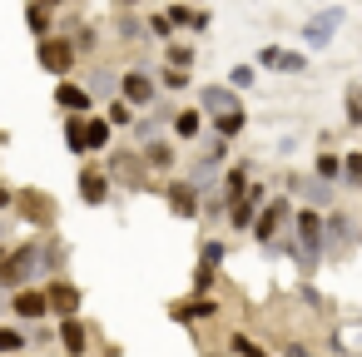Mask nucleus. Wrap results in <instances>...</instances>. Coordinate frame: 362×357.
Masks as SVG:
<instances>
[{
	"mask_svg": "<svg viewBox=\"0 0 362 357\" xmlns=\"http://www.w3.org/2000/svg\"><path fill=\"white\" fill-rule=\"evenodd\" d=\"M35 268H40V243H21V248L6 258V268H0V283H6V288H21Z\"/></svg>",
	"mask_w": 362,
	"mask_h": 357,
	"instance_id": "nucleus-1",
	"label": "nucleus"
},
{
	"mask_svg": "<svg viewBox=\"0 0 362 357\" xmlns=\"http://www.w3.org/2000/svg\"><path fill=\"white\" fill-rule=\"evenodd\" d=\"M317 248H322V223H317V213H298V258L303 263H313L317 258Z\"/></svg>",
	"mask_w": 362,
	"mask_h": 357,
	"instance_id": "nucleus-2",
	"label": "nucleus"
},
{
	"mask_svg": "<svg viewBox=\"0 0 362 357\" xmlns=\"http://www.w3.org/2000/svg\"><path fill=\"white\" fill-rule=\"evenodd\" d=\"M199 105L214 115V119H228V115H243L238 110V100H233V90H223V85H209V90H199Z\"/></svg>",
	"mask_w": 362,
	"mask_h": 357,
	"instance_id": "nucleus-3",
	"label": "nucleus"
},
{
	"mask_svg": "<svg viewBox=\"0 0 362 357\" xmlns=\"http://www.w3.org/2000/svg\"><path fill=\"white\" fill-rule=\"evenodd\" d=\"M337 25H342V11H322L317 21L303 25V45H327V40L337 35Z\"/></svg>",
	"mask_w": 362,
	"mask_h": 357,
	"instance_id": "nucleus-4",
	"label": "nucleus"
},
{
	"mask_svg": "<svg viewBox=\"0 0 362 357\" xmlns=\"http://www.w3.org/2000/svg\"><path fill=\"white\" fill-rule=\"evenodd\" d=\"M40 65H45L50 75H65V70L75 65V50H70L65 40H45V45H40Z\"/></svg>",
	"mask_w": 362,
	"mask_h": 357,
	"instance_id": "nucleus-5",
	"label": "nucleus"
},
{
	"mask_svg": "<svg viewBox=\"0 0 362 357\" xmlns=\"http://www.w3.org/2000/svg\"><path fill=\"white\" fill-rule=\"evenodd\" d=\"M45 312H50V293H35V288L16 293V317H45Z\"/></svg>",
	"mask_w": 362,
	"mask_h": 357,
	"instance_id": "nucleus-6",
	"label": "nucleus"
},
{
	"mask_svg": "<svg viewBox=\"0 0 362 357\" xmlns=\"http://www.w3.org/2000/svg\"><path fill=\"white\" fill-rule=\"evenodd\" d=\"M263 65H268V70H283V75H298L308 60L293 55V50H278V45H273V50H263Z\"/></svg>",
	"mask_w": 362,
	"mask_h": 357,
	"instance_id": "nucleus-7",
	"label": "nucleus"
},
{
	"mask_svg": "<svg viewBox=\"0 0 362 357\" xmlns=\"http://www.w3.org/2000/svg\"><path fill=\"white\" fill-rule=\"evenodd\" d=\"M124 100L129 105H149L154 100V80L149 75H124Z\"/></svg>",
	"mask_w": 362,
	"mask_h": 357,
	"instance_id": "nucleus-8",
	"label": "nucleus"
},
{
	"mask_svg": "<svg viewBox=\"0 0 362 357\" xmlns=\"http://www.w3.org/2000/svg\"><path fill=\"white\" fill-rule=\"evenodd\" d=\"M60 342H65L70 357H80V352H85V327H80L75 317H65V322H60Z\"/></svg>",
	"mask_w": 362,
	"mask_h": 357,
	"instance_id": "nucleus-9",
	"label": "nucleus"
},
{
	"mask_svg": "<svg viewBox=\"0 0 362 357\" xmlns=\"http://www.w3.org/2000/svg\"><path fill=\"white\" fill-rule=\"evenodd\" d=\"M253 209H258V194H238L233 209H228V218H233L238 228H248V223H253Z\"/></svg>",
	"mask_w": 362,
	"mask_h": 357,
	"instance_id": "nucleus-10",
	"label": "nucleus"
},
{
	"mask_svg": "<svg viewBox=\"0 0 362 357\" xmlns=\"http://www.w3.org/2000/svg\"><path fill=\"white\" fill-rule=\"evenodd\" d=\"M50 308H60V312L70 317V312L80 308V293H75L70 283H55V288H50Z\"/></svg>",
	"mask_w": 362,
	"mask_h": 357,
	"instance_id": "nucleus-11",
	"label": "nucleus"
},
{
	"mask_svg": "<svg viewBox=\"0 0 362 357\" xmlns=\"http://www.w3.org/2000/svg\"><path fill=\"white\" fill-rule=\"evenodd\" d=\"M55 100H60L65 110H80V115L90 110V95H85V90H75V85H60V95H55Z\"/></svg>",
	"mask_w": 362,
	"mask_h": 357,
	"instance_id": "nucleus-12",
	"label": "nucleus"
},
{
	"mask_svg": "<svg viewBox=\"0 0 362 357\" xmlns=\"http://www.w3.org/2000/svg\"><path fill=\"white\" fill-rule=\"evenodd\" d=\"M85 134H90V149H105L110 144V119H85Z\"/></svg>",
	"mask_w": 362,
	"mask_h": 357,
	"instance_id": "nucleus-13",
	"label": "nucleus"
},
{
	"mask_svg": "<svg viewBox=\"0 0 362 357\" xmlns=\"http://www.w3.org/2000/svg\"><path fill=\"white\" fill-rule=\"evenodd\" d=\"M65 144H70L75 154H85V149H90V134H85V124H80V119H70V129H65Z\"/></svg>",
	"mask_w": 362,
	"mask_h": 357,
	"instance_id": "nucleus-14",
	"label": "nucleus"
},
{
	"mask_svg": "<svg viewBox=\"0 0 362 357\" xmlns=\"http://www.w3.org/2000/svg\"><path fill=\"white\" fill-rule=\"evenodd\" d=\"M80 189H85V199H90V204H105V174H85V179H80Z\"/></svg>",
	"mask_w": 362,
	"mask_h": 357,
	"instance_id": "nucleus-15",
	"label": "nucleus"
},
{
	"mask_svg": "<svg viewBox=\"0 0 362 357\" xmlns=\"http://www.w3.org/2000/svg\"><path fill=\"white\" fill-rule=\"evenodd\" d=\"M209 312H214V303H179V308H174L179 322H194V317H209Z\"/></svg>",
	"mask_w": 362,
	"mask_h": 357,
	"instance_id": "nucleus-16",
	"label": "nucleus"
},
{
	"mask_svg": "<svg viewBox=\"0 0 362 357\" xmlns=\"http://www.w3.org/2000/svg\"><path fill=\"white\" fill-rule=\"evenodd\" d=\"M199 124H204V119H199V110H184V115H179V124H174V129H179V134H184V139H194V134H199Z\"/></svg>",
	"mask_w": 362,
	"mask_h": 357,
	"instance_id": "nucleus-17",
	"label": "nucleus"
},
{
	"mask_svg": "<svg viewBox=\"0 0 362 357\" xmlns=\"http://www.w3.org/2000/svg\"><path fill=\"white\" fill-rule=\"evenodd\" d=\"M169 199H174V209H179V213H194V189H189V184H174V194H169Z\"/></svg>",
	"mask_w": 362,
	"mask_h": 357,
	"instance_id": "nucleus-18",
	"label": "nucleus"
},
{
	"mask_svg": "<svg viewBox=\"0 0 362 357\" xmlns=\"http://www.w3.org/2000/svg\"><path fill=\"white\" fill-rule=\"evenodd\" d=\"M278 218H283V204H273L263 218H258V238H273V228H278Z\"/></svg>",
	"mask_w": 362,
	"mask_h": 357,
	"instance_id": "nucleus-19",
	"label": "nucleus"
},
{
	"mask_svg": "<svg viewBox=\"0 0 362 357\" xmlns=\"http://www.w3.org/2000/svg\"><path fill=\"white\" fill-rule=\"evenodd\" d=\"M233 352H238V357H268V352H263L253 337H243V332H233Z\"/></svg>",
	"mask_w": 362,
	"mask_h": 357,
	"instance_id": "nucleus-20",
	"label": "nucleus"
},
{
	"mask_svg": "<svg viewBox=\"0 0 362 357\" xmlns=\"http://www.w3.org/2000/svg\"><path fill=\"white\" fill-rule=\"evenodd\" d=\"M110 124H119V129H124V124H134V115H129V100H115V105H110Z\"/></svg>",
	"mask_w": 362,
	"mask_h": 357,
	"instance_id": "nucleus-21",
	"label": "nucleus"
},
{
	"mask_svg": "<svg viewBox=\"0 0 362 357\" xmlns=\"http://www.w3.org/2000/svg\"><path fill=\"white\" fill-rule=\"evenodd\" d=\"M149 159H154L159 169H169V164H174V149H169V144H154V149H149Z\"/></svg>",
	"mask_w": 362,
	"mask_h": 357,
	"instance_id": "nucleus-22",
	"label": "nucleus"
},
{
	"mask_svg": "<svg viewBox=\"0 0 362 357\" xmlns=\"http://www.w3.org/2000/svg\"><path fill=\"white\" fill-rule=\"evenodd\" d=\"M342 164H347V179H352V184H362V154H347Z\"/></svg>",
	"mask_w": 362,
	"mask_h": 357,
	"instance_id": "nucleus-23",
	"label": "nucleus"
},
{
	"mask_svg": "<svg viewBox=\"0 0 362 357\" xmlns=\"http://www.w3.org/2000/svg\"><path fill=\"white\" fill-rule=\"evenodd\" d=\"M21 342H25V337H21V332H16V327H6V332H0V347H6V352H16V347H21Z\"/></svg>",
	"mask_w": 362,
	"mask_h": 357,
	"instance_id": "nucleus-24",
	"label": "nucleus"
},
{
	"mask_svg": "<svg viewBox=\"0 0 362 357\" xmlns=\"http://www.w3.org/2000/svg\"><path fill=\"white\" fill-rule=\"evenodd\" d=\"M337 164H342V159H332V154H322V159H317V174H322V179H332V174H337Z\"/></svg>",
	"mask_w": 362,
	"mask_h": 357,
	"instance_id": "nucleus-25",
	"label": "nucleus"
},
{
	"mask_svg": "<svg viewBox=\"0 0 362 357\" xmlns=\"http://www.w3.org/2000/svg\"><path fill=\"white\" fill-rule=\"evenodd\" d=\"M214 288V268H199V278H194V293H209Z\"/></svg>",
	"mask_w": 362,
	"mask_h": 357,
	"instance_id": "nucleus-26",
	"label": "nucleus"
},
{
	"mask_svg": "<svg viewBox=\"0 0 362 357\" xmlns=\"http://www.w3.org/2000/svg\"><path fill=\"white\" fill-rule=\"evenodd\" d=\"M169 65H174V70H184V65H189V50H184V45H174V50H169Z\"/></svg>",
	"mask_w": 362,
	"mask_h": 357,
	"instance_id": "nucleus-27",
	"label": "nucleus"
},
{
	"mask_svg": "<svg viewBox=\"0 0 362 357\" xmlns=\"http://www.w3.org/2000/svg\"><path fill=\"white\" fill-rule=\"evenodd\" d=\"M243 184H248V174H243V169H233V174H228V189H233V199L243 194Z\"/></svg>",
	"mask_w": 362,
	"mask_h": 357,
	"instance_id": "nucleus-28",
	"label": "nucleus"
},
{
	"mask_svg": "<svg viewBox=\"0 0 362 357\" xmlns=\"http://www.w3.org/2000/svg\"><path fill=\"white\" fill-rule=\"evenodd\" d=\"M218 258H223V248H218V243H204V268H214Z\"/></svg>",
	"mask_w": 362,
	"mask_h": 357,
	"instance_id": "nucleus-29",
	"label": "nucleus"
},
{
	"mask_svg": "<svg viewBox=\"0 0 362 357\" xmlns=\"http://www.w3.org/2000/svg\"><path fill=\"white\" fill-rule=\"evenodd\" d=\"M30 25H35V30H45V25H50V16H45L40 6H30Z\"/></svg>",
	"mask_w": 362,
	"mask_h": 357,
	"instance_id": "nucleus-30",
	"label": "nucleus"
},
{
	"mask_svg": "<svg viewBox=\"0 0 362 357\" xmlns=\"http://www.w3.org/2000/svg\"><path fill=\"white\" fill-rule=\"evenodd\" d=\"M233 85H238V90H243V85H253V70H248V65H238V70H233Z\"/></svg>",
	"mask_w": 362,
	"mask_h": 357,
	"instance_id": "nucleus-31",
	"label": "nucleus"
},
{
	"mask_svg": "<svg viewBox=\"0 0 362 357\" xmlns=\"http://www.w3.org/2000/svg\"><path fill=\"white\" fill-rule=\"evenodd\" d=\"M288 357H313V352H308L303 342H288Z\"/></svg>",
	"mask_w": 362,
	"mask_h": 357,
	"instance_id": "nucleus-32",
	"label": "nucleus"
},
{
	"mask_svg": "<svg viewBox=\"0 0 362 357\" xmlns=\"http://www.w3.org/2000/svg\"><path fill=\"white\" fill-rule=\"evenodd\" d=\"M35 6H50V0H35Z\"/></svg>",
	"mask_w": 362,
	"mask_h": 357,
	"instance_id": "nucleus-33",
	"label": "nucleus"
}]
</instances>
